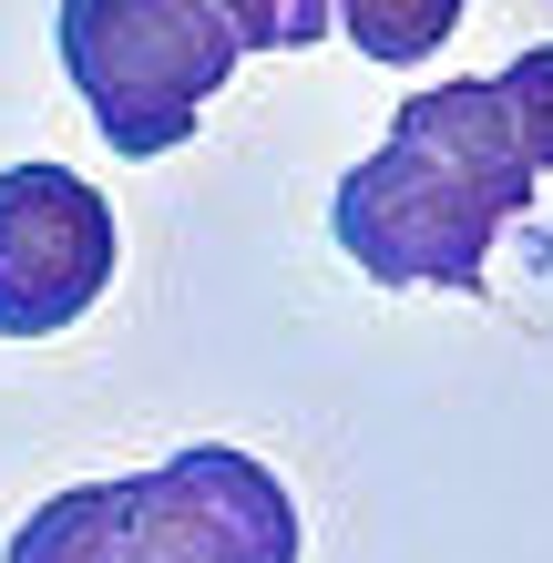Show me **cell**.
Segmentation results:
<instances>
[{"instance_id": "5", "label": "cell", "mask_w": 553, "mask_h": 563, "mask_svg": "<svg viewBox=\"0 0 553 563\" xmlns=\"http://www.w3.org/2000/svg\"><path fill=\"white\" fill-rule=\"evenodd\" d=\"M462 11L472 0H329L349 52H369V62H431L451 31H462Z\"/></svg>"}, {"instance_id": "7", "label": "cell", "mask_w": 553, "mask_h": 563, "mask_svg": "<svg viewBox=\"0 0 553 563\" xmlns=\"http://www.w3.org/2000/svg\"><path fill=\"white\" fill-rule=\"evenodd\" d=\"M195 11H215V31L236 52H308V42H329V0H195Z\"/></svg>"}, {"instance_id": "1", "label": "cell", "mask_w": 553, "mask_h": 563, "mask_svg": "<svg viewBox=\"0 0 553 563\" xmlns=\"http://www.w3.org/2000/svg\"><path fill=\"white\" fill-rule=\"evenodd\" d=\"M533 164L512 144V113L493 82H431L389 113V144L339 175L329 236L379 287H451L472 297L493 267V236L533 216Z\"/></svg>"}, {"instance_id": "8", "label": "cell", "mask_w": 553, "mask_h": 563, "mask_svg": "<svg viewBox=\"0 0 553 563\" xmlns=\"http://www.w3.org/2000/svg\"><path fill=\"white\" fill-rule=\"evenodd\" d=\"M493 92H502V113H512V144H523V164H533V175H553V42H533L523 62H502Z\"/></svg>"}, {"instance_id": "2", "label": "cell", "mask_w": 553, "mask_h": 563, "mask_svg": "<svg viewBox=\"0 0 553 563\" xmlns=\"http://www.w3.org/2000/svg\"><path fill=\"white\" fill-rule=\"evenodd\" d=\"M236 62L246 52L195 0H62V73L92 103V134L134 164L175 154Z\"/></svg>"}, {"instance_id": "6", "label": "cell", "mask_w": 553, "mask_h": 563, "mask_svg": "<svg viewBox=\"0 0 553 563\" xmlns=\"http://www.w3.org/2000/svg\"><path fill=\"white\" fill-rule=\"evenodd\" d=\"M0 563H113V482L52 492V503L11 533V553H0Z\"/></svg>"}, {"instance_id": "3", "label": "cell", "mask_w": 553, "mask_h": 563, "mask_svg": "<svg viewBox=\"0 0 553 563\" xmlns=\"http://www.w3.org/2000/svg\"><path fill=\"white\" fill-rule=\"evenodd\" d=\"M113 563H298V503L236 441L113 482Z\"/></svg>"}, {"instance_id": "4", "label": "cell", "mask_w": 553, "mask_h": 563, "mask_svg": "<svg viewBox=\"0 0 553 563\" xmlns=\"http://www.w3.org/2000/svg\"><path fill=\"white\" fill-rule=\"evenodd\" d=\"M113 287V206L73 164H0V339H62Z\"/></svg>"}]
</instances>
